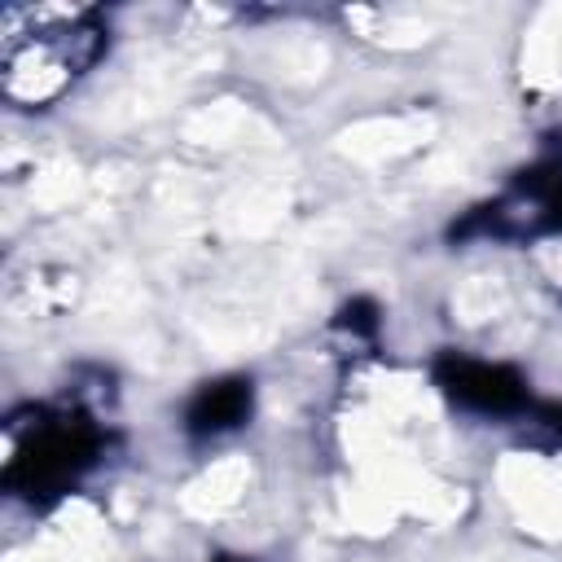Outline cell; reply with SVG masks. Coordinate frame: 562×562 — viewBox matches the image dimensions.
I'll return each instance as SVG.
<instances>
[{
    "mask_svg": "<svg viewBox=\"0 0 562 562\" xmlns=\"http://www.w3.org/2000/svg\"><path fill=\"white\" fill-rule=\"evenodd\" d=\"M110 48V26L97 9H31L0 13V92L18 110L61 101Z\"/></svg>",
    "mask_w": 562,
    "mask_h": 562,
    "instance_id": "1",
    "label": "cell"
},
{
    "mask_svg": "<svg viewBox=\"0 0 562 562\" xmlns=\"http://www.w3.org/2000/svg\"><path fill=\"white\" fill-rule=\"evenodd\" d=\"M105 452L101 422L79 404L31 408L4 426V487L31 505L57 501L88 479Z\"/></svg>",
    "mask_w": 562,
    "mask_h": 562,
    "instance_id": "2",
    "label": "cell"
},
{
    "mask_svg": "<svg viewBox=\"0 0 562 562\" xmlns=\"http://www.w3.org/2000/svg\"><path fill=\"white\" fill-rule=\"evenodd\" d=\"M461 233H483L505 241L562 233V158L522 171L496 202L474 211V220Z\"/></svg>",
    "mask_w": 562,
    "mask_h": 562,
    "instance_id": "3",
    "label": "cell"
},
{
    "mask_svg": "<svg viewBox=\"0 0 562 562\" xmlns=\"http://www.w3.org/2000/svg\"><path fill=\"white\" fill-rule=\"evenodd\" d=\"M435 373H439V391L465 413H479V417L531 413V391L509 364L479 360V356H443Z\"/></svg>",
    "mask_w": 562,
    "mask_h": 562,
    "instance_id": "4",
    "label": "cell"
},
{
    "mask_svg": "<svg viewBox=\"0 0 562 562\" xmlns=\"http://www.w3.org/2000/svg\"><path fill=\"white\" fill-rule=\"evenodd\" d=\"M246 413H250V382L233 378V382L202 386V391H198V400L189 404L184 426H189L193 435H202V439H215V435H224V430L241 426V422H246Z\"/></svg>",
    "mask_w": 562,
    "mask_h": 562,
    "instance_id": "5",
    "label": "cell"
}]
</instances>
